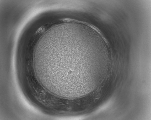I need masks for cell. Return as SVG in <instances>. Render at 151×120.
I'll list each match as a JSON object with an SVG mask.
<instances>
[{"label":"cell","instance_id":"6da1fadb","mask_svg":"<svg viewBox=\"0 0 151 120\" xmlns=\"http://www.w3.org/2000/svg\"><path fill=\"white\" fill-rule=\"evenodd\" d=\"M44 54L43 64L50 81L59 88L77 89L93 78V70L100 62L95 50L79 42L68 41L54 46Z\"/></svg>","mask_w":151,"mask_h":120}]
</instances>
